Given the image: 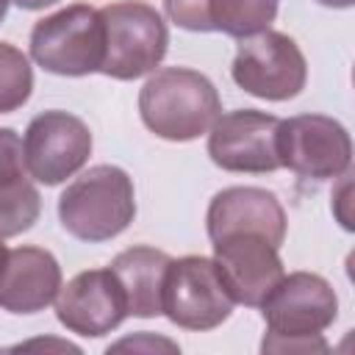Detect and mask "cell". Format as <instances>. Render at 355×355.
Returning a JSON list of instances; mask_svg holds the SVG:
<instances>
[{
    "label": "cell",
    "instance_id": "cell-2",
    "mask_svg": "<svg viewBox=\"0 0 355 355\" xmlns=\"http://www.w3.org/2000/svg\"><path fill=\"white\" fill-rule=\"evenodd\" d=\"M136 216L133 180L125 169L100 164L75 178L58 197V219L80 241H108Z\"/></svg>",
    "mask_w": 355,
    "mask_h": 355
},
{
    "label": "cell",
    "instance_id": "cell-10",
    "mask_svg": "<svg viewBox=\"0 0 355 355\" xmlns=\"http://www.w3.org/2000/svg\"><path fill=\"white\" fill-rule=\"evenodd\" d=\"M277 128V116L252 108L219 114L211 125L208 155L227 172H275L280 169Z\"/></svg>",
    "mask_w": 355,
    "mask_h": 355
},
{
    "label": "cell",
    "instance_id": "cell-18",
    "mask_svg": "<svg viewBox=\"0 0 355 355\" xmlns=\"http://www.w3.org/2000/svg\"><path fill=\"white\" fill-rule=\"evenodd\" d=\"M33 92V69L28 58L8 42H0V114L28 103Z\"/></svg>",
    "mask_w": 355,
    "mask_h": 355
},
{
    "label": "cell",
    "instance_id": "cell-11",
    "mask_svg": "<svg viewBox=\"0 0 355 355\" xmlns=\"http://www.w3.org/2000/svg\"><path fill=\"white\" fill-rule=\"evenodd\" d=\"M214 263L233 302L250 308H261V302L283 277V261L277 255V247L252 233H233L216 239Z\"/></svg>",
    "mask_w": 355,
    "mask_h": 355
},
{
    "label": "cell",
    "instance_id": "cell-23",
    "mask_svg": "<svg viewBox=\"0 0 355 355\" xmlns=\"http://www.w3.org/2000/svg\"><path fill=\"white\" fill-rule=\"evenodd\" d=\"M316 3H322V6H330V8H349L355 0H316Z\"/></svg>",
    "mask_w": 355,
    "mask_h": 355
},
{
    "label": "cell",
    "instance_id": "cell-8",
    "mask_svg": "<svg viewBox=\"0 0 355 355\" xmlns=\"http://www.w3.org/2000/svg\"><path fill=\"white\" fill-rule=\"evenodd\" d=\"M266 336L275 338H305L322 336L338 313V300L333 286L311 272H291L277 280L269 297L261 302Z\"/></svg>",
    "mask_w": 355,
    "mask_h": 355
},
{
    "label": "cell",
    "instance_id": "cell-25",
    "mask_svg": "<svg viewBox=\"0 0 355 355\" xmlns=\"http://www.w3.org/2000/svg\"><path fill=\"white\" fill-rule=\"evenodd\" d=\"M6 11H8V0H0V19L6 17Z\"/></svg>",
    "mask_w": 355,
    "mask_h": 355
},
{
    "label": "cell",
    "instance_id": "cell-14",
    "mask_svg": "<svg viewBox=\"0 0 355 355\" xmlns=\"http://www.w3.org/2000/svg\"><path fill=\"white\" fill-rule=\"evenodd\" d=\"M61 288V266L42 247L8 250L0 269V308L8 313H36L47 308Z\"/></svg>",
    "mask_w": 355,
    "mask_h": 355
},
{
    "label": "cell",
    "instance_id": "cell-1",
    "mask_svg": "<svg viewBox=\"0 0 355 355\" xmlns=\"http://www.w3.org/2000/svg\"><path fill=\"white\" fill-rule=\"evenodd\" d=\"M219 111L214 83L186 67L158 69L139 92L141 122L166 141H191L208 133Z\"/></svg>",
    "mask_w": 355,
    "mask_h": 355
},
{
    "label": "cell",
    "instance_id": "cell-24",
    "mask_svg": "<svg viewBox=\"0 0 355 355\" xmlns=\"http://www.w3.org/2000/svg\"><path fill=\"white\" fill-rule=\"evenodd\" d=\"M6 258H8V250H6V244H3V236H0V269H3Z\"/></svg>",
    "mask_w": 355,
    "mask_h": 355
},
{
    "label": "cell",
    "instance_id": "cell-5",
    "mask_svg": "<svg viewBox=\"0 0 355 355\" xmlns=\"http://www.w3.org/2000/svg\"><path fill=\"white\" fill-rule=\"evenodd\" d=\"M230 75L252 97L291 100L302 92L308 67L291 36L266 28L239 42Z\"/></svg>",
    "mask_w": 355,
    "mask_h": 355
},
{
    "label": "cell",
    "instance_id": "cell-13",
    "mask_svg": "<svg viewBox=\"0 0 355 355\" xmlns=\"http://www.w3.org/2000/svg\"><path fill=\"white\" fill-rule=\"evenodd\" d=\"M233 233H252L280 247L286 239V211L277 197L266 189H225L208 205V236L211 241H216Z\"/></svg>",
    "mask_w": 355,
    "mask_h": 355
},
{
    "label": "cell",
    "instance_id": "cell-15",
    "mask_svg": "<svg viewBox=\"0 0 355 355\" xmlns=\"http://www.w3.org/2000/svg\"><path fill=\"white\" fill-rule=\"evenodd\" d=\"M169 255L155 247H130L111 261V272L122 286L128 316H158L164 277L169 269Z\"/></svg>",
    "mask_w": 355,
    "mask_h": 355
},
{
    "label": "cell",
    "instance_id": "cell-9",
    "mask_svg": "<svg viewBox=\"0 0 355 355\" xmlns=\"http://www.w3.org/2000/svg\"><path fill=\"white\" fill-rule=\"evenodd\" d=\"M25 169L44 186L72 178L92 155V130L67 111H44L31 119L25 139Z\"/></svg>",
    "mask_w": 355,
    "mask_h": 355
},
{
    "label": "cell",
    "instance_id": "cell-16",
    "mask_svg": "<svg viewBox=\"0 0 355 355\" xmlns=\"http://www.w3.org/2000/svg\"><path fill=\"white\" fill-rule=\"evenodd\" d=\"M277 3L280 0H208V14L214 31L244 39L272 25Z\"/></svg>",
    "mask_w": 355,
    "mask_h": 355
},
{
    "label": "cell",
    "instance_id": "cell-20",
    "mask_svg": "<svg viewBox=\"0 0 355 355\" xmlns=\"http://www.w3.org/2000/svg\"><path fill=\"white\" fill-rule=\"evenodd\" d=\"M25 178L22 139L11 128H0V189Z\"/></svg>",
    "mask_w": 355,
    "mask_h": 355
},
{
    "label": "cell",
    "instance_id": "cell-7",
    "mask_svg": "<svg viewBox=\"0 0 355 355\" xmlns=\"http://www.w3.org/2000/svg\"><path fill=\"white\" fill-rule=\"evenodd\" d=\"M280 166L308 180L338 178L349 169L352 141L341 122L322 114L280 119L277 128Z\"/></svg>",
    "mask_w": 355,
    "mask_h": 355
},
{
    "label": "cell",
    "instance_id": "cell-6",
    "mask_svg": "<svg viewBox=\"0 0 355 355\" xmlns=\"http://www.w3.org/2000/svg\"><path fill=\"white\" fill-rule=\"evenodd\" d=\"M233 305L214 258L186 255L169 261L161 294V313H166L169 322L186 330H214L230 316Z\"/></svg>",
    "mask_w": 355,
    "mask_h": 355
},
{
    "label": "cell",
    "instance_id": "cell-17",
    "mask_svg": "<svg viewBox=\"0 0 355 355\" xmlns=\"http://www.w3.org/2000/svg\"><path fill=\"white\" fill-rule=\"evenodd\" d=\"M42 200L28 178L0 189V236H19L39 219Z\"/></svg>",
    "mask_w": 355,
    "mask_h": 355
},
{
    "label": "cell",
    "instance_id": "cell-4",
    "mask_svg": "<svg viewBox=\"0 0 355 355\" xmlns=\"http://www.w3.org/2000/svg\"><path fill=\"white\" fill-rule=\"evenodd\" d=\"M31 55L53 75L80 78L100 72L105 55V31L100 11L83 3L67 6L31 31Z\"/></svg>",
    "mask_w": 355,
    "mask_h": 355
},
{
    "label": "cell",
    "instance_id": "cell-22",
    "mask_svg": "<svg viewBox=\"0 0 355 355\" xmlns=\"http://www.w3.org/2000/svg\"><path fill=\"white\" fill-rule=\"evenodd\" d=\"M19 8H28V11H39V8H44V6H53V3H58V0H14Z\"/></svg>",
    "mask_w": 355,
    "mask_h": 355
},
{
    "label": "cell",
    "instance_id": "cell-19",
    "mask_svg": "<svg viewBox=\"0 0 355 355\" xmlns=\"http://www.w3.org/2000/svg\"><path fill=\"white\" fill-rule=\"evenodd\" d=\"M164 8L178 28L197 31V33L214 31L211 14H208V0H164Z\"/></svg>",
    "mask_w": 355,
    "mask_h": 355
},
{
    "label": "cell",
    "instance_id": "cell-21",
    "mask_svg": "<svg viewBox=\"0 0 355 355\" xmlns=\"http://www.w3.org/2000/svg\"><path fill=\"white\" fill-rule=\"evenodd\" d=\"M261 349L263 352H300V355H311V352H327V341L322 336H305V338H275V336H266Z\"/></svg>",
    "mask_w": 355,
    "mask_h": 355
},
{
    "label": "cell",
    "instance_id": "cell-3",
    "mask_svg": "<svg viewBox=\"0 0 355 355\" xmlns=\"http://www.w3.org/2000/svg\"><path fill=\"white\" fill-rule=\"evenodd\" d=\"M105 31V55L100 72L116 80H136L153 72L169 44V31L161 14L139 0H122L100 8Z\"/></svg>",
    "mask_w": 355,
    "mask_h": 355
},
{
    "label": "cell",
    "instance_id": "cell-12",
    "mask_svg": "<svg viewBox=\"0 0 355 355\" xmlns=\"http://www.w3.org/2000/svg\"><path fill=\"white\" fill-rule=\"evenodd\" d=\"M55 316L67 330L86 338L111 333L128 316L119 280L111 269H89L75 275L64 288H58Z\"/></svg>",
    "mask_w": 355,
    "mask_h": 355
}]
</instances>
